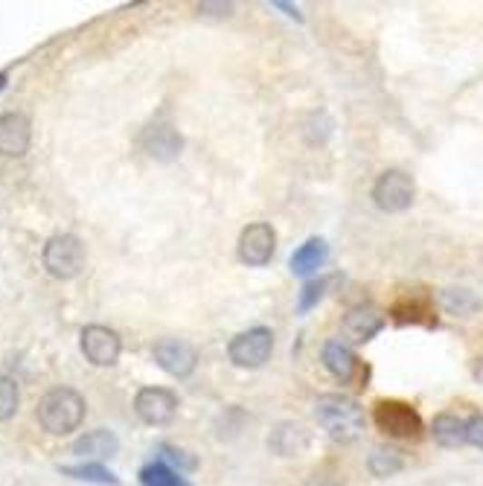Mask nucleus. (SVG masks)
I'll list each match as a JSON object with an SVG mask.
<instances>
[{
  "label": "nucleus",
  "instance_id": "423d86ee",
  "mask_svg": "<svg viewBox=\"0 0 483 486\" xmlns=\"http://www.w3.org/2000/svg\"><path fill=\"white\" fill-rule=\"evenodd\" d=\"M413 192H417V187H413L411 175H405L402 170H388L372 187V201L384 213H402L413 204Z\"/></svg>",
  "mask_w": 483,
  "mask_h": 486
},
{
  "label": "nucleus",
  "instance_id": "f257e3e1",
  "mask_svg": "<svg viewBox=\"0 0 483 486\" xmlns=\"http://www.w3.org/2000/svg\"><path fill=\"white\" fill-rule=\"evenodd\" d=\"M314 420L338 442H353L364 432V408L341 394H324L314 402Z\"/></svg>",
  "mask_w": 483,
  "mask_h": 486
},
{
  "label": "nucleus",
  "instance_id": "39448f33",
  "mask_svg": "<svg viewBox=\"0 0 483 486\" xmlns=\"http://www.w3.org/2000/svg\"><path fill=\"white\" fill-rule=\"evenodd\" d=\"M274 353V335L271 329L266 326H256V329H247L239 332L237 338L230 341L227 346V355L237 367H247V370H256L262 367Z\"/></svg>",
  "mask_w": 483,
  "mask_h": 486
},
{
  "label": "nucleus",
  "instance_id": "4be33fe9",
  "mask_svg": "<svg viewBox=\"0 0 483 486\" xmlns=\"http://www.w3.org/2000/svg\"><path fill=\"white\" fill-rule=\"evenodd\" d=\"M18 384L9 376H0V423H6L18 411Z\"/></svg>",
  "mask_w": 483,
  "mask_h": 486
},
{
  "label": "nucleus",
  "instance_id": "9b49d317",
  "mask_svg": "<svg viewBox=\"0 0 483 486\" xmlns=\"http://www.w3.org/2000/svg\"><path fill=\"white\" fill-rule=\"evenodd\" d=\"M33 141V126L30 120L18 111L0 114V155L6 158H24Z\"/></svg>",
  "mask_w": 483,
  "mask_h": 486
},
{
  "label": "nucleus",
  "instance_id": "ddd939ff",
  "mask_svg": "<svg viewBox=\"0 0 483 486\" xmlns=\"http://www.w3.org/2000/svg\"><path fill=\"white\" fill-rule=\"evenodd\" d=\"M140 149L146 151L149 158L169 163V160H175L178 155H181L184 137L178 134L172 126H149V129L140 134Z\"/></svg>",
  "mask_w": 483,
  "mask_h": 486
},
{
  "label": "nucleus",
  "instance_id": "aec40b11",
  "mask_svg": "<svg viewBox=\"0 0 483 486\" xmlns=\"http://www.w3.org/2000/svg\"><path fill=\"white\" fill-rule=\"evenodd\" d=\"M140 483L143 486H189L178 471H172L167 463H149L140 471Z\"/></svg>",
  "mask_w": 483,
  "mask_h": 486
},
{
  "label": "nucleus",
  "instance_id": "0eeeda50",
  "mask_svg": "<svg viewBox=\"0 0 483 486\" xmlns=\"http://www.w3.org/2000/svg\"><path fill=\"white\" fill-rule=\"evenodd\" d=\"M274 251H277V233L266 221H254L239 236V259L251 268L268 266Z\"/></svg>",
  "mask_w": 483,
  "mask_h": 486
},
{
  "label": "nucleus",
  "instance_id": "6e6552de",
  "mask_svg": "<svg viewBox=\"0 0 483 486\" xmlns=\"http://www.w3.org/2000/svg\"><path fill=\"white\" fill-rule=\"evenodd\" d=\"M82 353H85V358L96 367H111L117 364V358L122 353V341L114 329L91 324L82 329Z\"/></svg>",
  "mask_w": 483,
  "mask_h": 486
},
{
  "label": "nucleus",
  "instance_id": "2eb2a0df",
  "mask_svg": "<svg viewBox=\"0 0 483 486\" xmlns=\"http://www.w3.org/2000/svg\"><path fill=\"white\" fill-rule=\"evenodd\" d=\"M120 449V440L114 432L108 428H96V432H88L85 437H79L73 442V454L79 457H91V461H105V457H114Z\"/></svg>",
  "mask_w": 483,
  "mask_h": 486
},
{
  "label": "nucleus",
  "instance_id": "f8f14e48",
  "mask_svg": "<svg viewBox=\"0 0 483 486\" xmlns=\"http://www.w3.org/2000/svg\"><path fill=\"white\" fill-rule=\"evenodd\" d=\"M384 329V315L372 306H358V309H350L343 315L341 321V332L347 335V341L353 344H367L379 335Z\"/></svg>",
  "mask_w": 483,
  "mask_h": 486
},
{
  "label": "nucleus",
  "instance_id": "393cba45",
  "mask_svg": "<svg viewBox=\"0 0 483 486\" xmlns=\"http://www.w3.org/2000/svg\"><path fill=\"white\" fill-rule=\"evenodd\" d=\"M277 9H283L288 18H295V21H303V15H300V9L297 6H292V4H283V0H277V4H274Z\"/></svg>",
  "mask_w": 483,
  "mask_h": 486
},
{
  "label": "nucleus",
  "instance_id": "b1692460",
  "mask_svg": "<svg viewBox=\"0 0 483 486\" xmlns=\"http://www.w3.org/2000/svg\"><path fill=\"white\" fill-rule=\"evenodd\" d=\"M163 454H167L172 463H181V469H196V457H187V452H178L172 446H163Z\"/></svg>",
  "mask_w": 483,
  "mask_h": 486
},
{
  "label": "nucleus",
  "instance_id": "7ed1b4c3",
  "mask_svg": "<svg viewBox=\"0 0 483 486\" xmlns=\"http://www.w3.org/2000/svg\"><path fill=\"white\" fill-rule=\"evenodd\" d=\"M372 420H376L379 432L388 437H402V440H417L422 434V416L417 408L399 399H379L372 408Z\"/></svg>",
  "mask_w": 483,
  "mask_h": 486
},
{
  "label": "nucleus",
  "instance_id": "6ab92c4d",
  "mask_svg": "<svg viewBox=\"0 0 483 486\" xmlns=\"http://www.w3.org/2000/svg\"><path fill=\"white\" fill-rule=\"evenodd\" d=\"M64 475L88 481V483H102V486H120L114 471H108L102 463H82V466H62Z\"/></svg>",
  "mask_w": 483,
  "mask_h": 486
},
{
  "label": "nucleus",
  "instance_id": "f03ea898",
  "mask_svg": "<svg viewBox=\"0 0 483 486\" xmlns=\"http://www.w3.org/2000/svg\"><path fill=\"white\" fill-rule=\"evenodd\" d=\"M85 399H82L73 387H53L50 394H44V399L38 402V423L44 428L47 434H56V437H64L76 432L85 420Z\"/></svg>",
  "mask_w": 483,
  "mask_h": 486
},
{
  "label": "nucleus",
  "instance_id": "1a4fd4ad",
  "mask_svg": "<svg viewBox=\"0 0 483 486\" xmlns=\"http://www.w3.org/2000/svg\"><path fill=\"white\" fill-rule=\"evenodd\" d=\"M151 353H155L158 367L167 370L169 376H175V379L192 376V370H196V364H198L196 346L187 344V341H181V338H160Z\"/></svg>",
  "mask_w": 483,
  "mask_h": 486
},
{
  "label": "nucleus",
  "instance_id": "9d476101",
  "mask_svg": "<svg viewBox=\"0 0 483 486\" xmlns=\"http://www.w3.org/2000/svg\"><path fill=\"white\" fill-rule=\"evenodd\" d=\"M134 411L146 425H167L178 411V396L167 387H143L134 396Z\"/></svg>",
  "mask_w": 483,
  "mask_h": 486
},
{
  "label": "nucleus",
  "instance_id": "dca6fc26",
  "mask_svg": "<svg viewBox=\"0 0 483 486\" xmlns=\"http://www.w3.org/2000/svg\"><path fill=\"white\" fill-rule=\"evenodd\" d=\"M326 259H329V245L324 239H309L306 245H300L292 254V262H288V266H292V274L309 277L317 268H324Z\"/></svg>",
  "mask_w": 483,
  "mask_h": 486
},
{
  "label": "nucleus",
  "instance_id": "4468645a",
  "mask_svg": "<svg viewBox=\"0 0 483 486\" xmlns=\"http://www.w3.org/2000/svg\"><path fill=\"white\" fill-rule=\"evenodd\" d=\"M324 364H326V370L333 373L338 382L347 384V382L355 379V373H358V355L343 341H326V346H324Z\"/></svg>",
  "mask_w": 483,
  "mask_h": 486
},
{
  "label": "nucleus",
  "instance_id": "f3484780",
  "mask_svg": "<svg viewBox=\"0 0 483 486\" xmlns=\"http://www.w3.org/2000/svg\"><path fill=\"white\" fill-rule=\"evenodd\" d=\"M431 434L443 449H458L466 442V420H460L458 413H440L431 425Z\"/></svg>",
  "mask_w": 483,
  "mask_h": 486
},
{
  "label": "nucleus",
  "instance_id": "20e7f679",
  "mask_svg": "<svg viewBox=\"0 0 483 486\" xmlns=\"http://www.w3.org/2000/svg\"><path fill=\"white\" fill-rule=\"evenodd\" d=\"M41 259H44L47 274H53L56 280H73V277L85 268V245L71 233L53 236L44 245V257Z\"/></svg>",
  "mask_w": 483,
  "mask_h": 486
},
{
  "label": "nucleus",
  "instance_id": "412c9836",
  "mask_svg": "<svg viewBox=\"0 0 483 486\" xmlns=\"http://www.w3.org/2000/svg\"><path fill=\"white\" fill-rule=\"evenodd\" d=\"M329 283H333V277H321V280H312V283L303 286L300 297H297V312H300V315H306L309 309H314L317 303H321V297L326 295Z\"/></svg>",
  "mask_w": 483,
  "mask_h": 486
},
{
  "label": "nucleus",
  "instance_id": "5701e85b",
  "mask_svg": "<svg viewBox=\"0 0 483 486\" xmlns=\"http://www.w3.org/2000/svg\"><path fill=\"white\" fill-rule=\"evenodd\" d=\"M466 442H469V446H475V449H483V416L480 413L469 416V420H466Z\"/></svg>",
  "mask_w": 483,
  "mask_h": 486
},
{
  "label": "nucleus",
  "instance_id": "a878e982",
  "mask_svg": "<svg viewBox=\"0 0 483 486\" xmlns=\"http://www.w3.org/2000/svg\"><path fill=\"white\" fill-rule=\"evenodd\" d=\"M6 85V76H0V88H4Z\"/></svg>",
  "mask_w": 483,
  "mask_h": 486
},
{
  "label": "nucleus",
  "instance_id": "a211bd4d",
  "mask_svg": "<svg viewBox=\"0 0 483 486\" xmlns=\"http://www.w3.org/2000/svg\"><path fill=\"white\" fill-rule=\"evenodd\" d=\"M367 466L376 478H391V475H396V471L405 469V454L396 446H376L370 454Z\"/></svg>",
  "mask_w": 483,
  "mask_h": 486
}]
</instances>
